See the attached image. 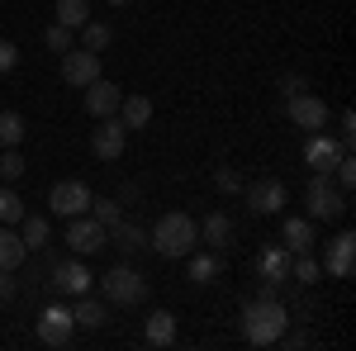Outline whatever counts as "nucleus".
<instances>
[{
    "label": "nucleus",
    "mask_w": 356,
    "mask_h": 351,
    "mask_svg": "<svg viewBox=\"0 0 356 351\" xmlns=\"http://www.w3.org/2000/svg\"><path fill=\"white\" fill-rule=\"evenodd\" d=\"M95 76H100V53H90V48H67V53H62V81L67 85L81 90V85H90Z\"/></svg>",
    "instance_id": "nucleus-11"
},
{
    "label": "nucleus",
    "mask_w": 356,
    "mask_h": 351,
    "mask_svg": "<svg viewBox=\"0 0 356 351\" xmlns=\"http://www.w3.org/2000/svg\"><path fill=\"white\" fill-rule=\"evenodd\" d=\"M280 238H285V252H290V256H295V252H314V223H309V218H285Z\"/></svg>",
    "instance_id": "nucleus-18"
},
{
    "label": "nucleus",
    "mask_w": 356,
    "mask_h": 351,
    "mask_svg": "<svg viewBox=\"0 0 356 351\" xmlns=\"http://www.w3.org/2000/svg\"><path fill=\"white\" fill-rule=\"evenodd\" d=\"M24 142V114L0 109V147H19Z\"/></svg>",
    "instance_id": "nucleus-26"
},
{
    "label": "nucleus",
    "mask_w": 356,
    "mask_h": 351,
    "mask_svg": "<svg viewBox=\"0 0 356 351\" xmlns=\"http://www.w3.org/2000/svg\"><path fill=\"white\" fill-rule=\"evenodd\" d=\"M110 5H129V0H110Z\"/></svg>",
    "instance_id": "nucleus-38"
},
{
    "label": "nucleus",
    "mask_w": 356,
    "mask_h": 351,
    "mask_svg": "<svg viewBox=\"0 0 356 351\" xmlns=\"http://www.w3.org/2000/svg\"><path fill=\"white\" fill-rule=\"evenodd\" d=\"M110 247H119V252H129V256H134V252L147 247V233H143L138 223H129V218H119V223L110 228Z\"/></svg>",
    "instance_id": "nucleus-23"
},
{
    "label": "nucleus",
    "mask_w": 356,
    "mask_h": 351,
    "mask_svg": "<svg viewBox=\"0 0 356 351\" xmlns=\"http://www.w3.org/2000/svg\"><path fill=\"white\" fill-rule=\"evenodd\" d=\"M195 243H200V223L191 214H162L152 223V233H147V247L166 256V261H181V256H191Z\"/></svg>",
    "instance_id": "nucleus-2"
},
{
    "label": "nucleus",
    "mask_w": 356,
    "mask_h": 351,
    "mask_svg": "<svg viewBox=\"0 0 356 351\" xmlns=\"http://www.w3.org/2000/svg\"><path fill=\"white\" fill-rule=\"evenodd\" d=\"M200 243H209L214 252H223V247L233 243V218L214 209V214H209L204 223H200Z\"/></svg>",
    "instance_id": "nucleus-17"
},
{
    "label": "nucleus",
    "mask_w": 356,
    "mask_h": 351,
    "mask_svg": "<svg viewBox=\"0 0 356 351\" xmlns=\"http://www.w3.org/2000/svg\"><path fill=\"white\" fill-rule=\"evenodd\" d=\"M72 33H76V28H67V24H53L48 28V33H43V43H48V53H67V48H76V38H72Z\"/></svg>",
    "instance_id": "nucleus-31"
},
{
    "label": "nucleus",
    "mask_w": 356,
    "mask_h": 351,
    "mask_svg": "<svg viewBox=\"0 0 356 351\" xmlns=\"http://www.w3.org/2000/svg\"><path fill=\"white\" fill-rule=\"evenodd\" d=\"M114 43V28L110 24H95V19H86L81 24V48H90V53H105Z\"/></svg>",
    "instance_id": "nucleus-27"
},
{
    "label": "nucleus",
    "mask_w": 356,
    "mask_h": 351,
    "mask_svg": "<svg viewBox=\"0 0 356 351\" xmlns=\"http://www.w3.org/2000/svg\"><path fill=\"white\" fill-rule=\"evenodd\" d=\"M318 266L328 270L332 280H352V266H356V233H352V228H342V233L332 238Z\"/></svg>",
    "instance_id": "nucleus-9"
},
{
    "label": "nucleus",
    "mask_w": 356,
    "mask_h": 351,
    "mask_svg": "<svg viewBox=\"0 0 356 351\" xmlns=\"http://www.w3.org/2000/svg\"><path fill=\"white\" fill-rule=\"evenodd\" d=\"M124 142H129V129L119 124V114H110V119H100V129L90 133V152H95L100 162H119V157H124Z\"/></svg>",
    "instance_id": "nucleus-10"
},
{
    "label": "nucleus",
    "mask_w": 356,
    "mask_h": 351,
    "mask_svg": "<svg viewBox=\"0 0 356 351\" xmlns=\"http://www.w3.org/2000/svg\"><path fill=\"white\" fill-rule=\"evenodd\" d=\"M100 290H105L110 304H143L147 299V275L134 266H110L100 275Z\"/></svg>",
    "instance_id": "nucleus-3"
},
{
    "label": "nucleus",
    "mask_w": 356,
    "mask_h": 351,
    "mask_svg": "<svg viewBox=\"0 0 356 351\" xmlns=\"http://www.w3.org/2000/svg\"><path fill=\"white\" fill-rule=\"evenodd\" d=\"M86 90V114L90 119H110V114H119V100H124V90L114 81H105V76H95L90 85H81Z\"/></svg>",
    "instance_id": "nucleus-12"
},
{
    "label": "nucleus",
    "mask_w": 356,
    "mask_h": 351,
    "mask_svg": "<svg viewBox=\"0 0 356 351\" xmlns=\"http://www.w3.org/2000/svg\"><path fill=\"white\" fill-rule=\"evenodd\" d=\"M19 176H24V157H19V147H5V152H0V181L15 186Z\"/></svg>",
    "instance_id": "nucleus-32"
},
{
    "label": "nucleus",
    "mask_w": 356,
    "mask_h": 351,
    "mask_svg": "<svg viewBox=\"0 0 356 351\" xmlns=\"http://www.w3.org/2000/svg\"><path fill=\"white\" fill-rule=\"evenodd\" d=\"M280 204H285V186L275 181V176H266V181H252L247 186V209L252 214H280Z\"/></svg>",
    "instance_id": "nucleus-13"
},
{
    "label": "nucleus",
    "mask_w": 356,
    "mask_h": 351,
    "mask_svg": "<svg viewBox=\"0 0 356 351\" xmlns=\"http://www.w3.org/2000/svg\"><path fill=\"white\" fill-rule=\"evenodd\" d=\"M219 190L223 195H238V190H243V176H238L233 166H219Z\"/></svg>",
    "instance_id": "nucleus-34"
},
{
    "label": "nucleus",
    "mask_w": 356,
    "mask_h": 351,
    "mask_svg": "<svg viewBox=\"0 0 356 351\" xmlns=\"http://www.w3.org/2000/svg\"><path fill=\"white\" fill-rule=\"evenodd\" d=\"M15 295H19V285H15V270L0 266V299H15Z\"/></svg>",
    "instance_id": "nucleus-36"
},
{
    "label": "nucleus",
    "mask_w": 356,
    "mask_h": 351,
    "mask_svg": "<svg viewBox=\"0 0 356 351\" xmlns=\"http://www.w3.org/2000/svg\"><path fill=\"white\" fill-rule=\"evenodd\" d=\"M285 114H290V124L295 129H309V133H318V129H328V105L318 100V95H285Z\"/></svg>",
    "instance_id": "nucleus-7"
},
{
    "label": "nucleus",
    "mask_w": 356,
    "mask_h": 351,
    "mask_svg": "<svg viewBox=\"0 0 356 351\" xmlns=\"http://www.w3.org/2000/svg\"><path fill=\"white\" fill-rule=\"evenodd\" d=\"M147 119H152V100L147 95H124L119 100V124L124 129H147Z\"/></svg>",
    "instance_id": "nucleus-19"
},
{
    "label": "nucleus",
    "mask_w": 356,
    "mask_h": 351,
    "mask_svg": "<svg viewBox=\"0 0 356 351\" xmlns=\"http://www.w3.org/2000/svg\"><path fill=\"white\" fill-rule=\"evenodd\" d=\"M19 218H24V199H19V190L5 181L0 186V223H19Z\"/></svg>",
    "instance_id": "nucleus-29"
},
{
    "label": "nucleus",
    "mask_w": 356,
    "mask_h": 351,
    "mask_svg": "<svg viewBox=\"0 0 356 351\" xmlns=\"http://www.w3.org/2000/svg\"><path fill=\"white\" fill-rule=\"evenodd\" d=\"M90 280H95V275H90L81 261H57L48 285H53L57 295H90Z\"/></svg>",
    "instance_id": "nucleus-14"
},
{
    "label": "nucleus",
    "mask_w": 356,
    "mask_h": 351,
    "mask_svg": "<svg viewBox=\"0 0 356 351\" xmlns=\"http://www.w3.org/2000/svg\"><path fill=\"white\" fill-rule=\"evenodd\" d=\"M15 62H19V48L10 38H0V72H15Z\"/></svg>",
    "instance_id": "nucleus-35"
},
{
    "label": "nucleus",
    "mask_w": 356,
    "mask_h": 351,
    "mask_svg": "<svg viewBox=\"0 0 356 351\" xmlns=\"http://www.w3.org/2000/svg\"><path fill=\"white\" fill-rule=\"evenodd\" d=\"M90 19V0H57V24L81 28Z\"/></svg>",
    "instance_id": "nucleus-28"
},
{
    "label": "nucleus",
    "mask_w": 356,
    "mask_h": 351,
    "mask_svg": "<svg viewBox=\"0 0 356 351\" xmlns=\"http://www.w3.org/2000/svg\"><path fill=\"white\" fill-rule=\"evenodd\" d=\"M24 238L15 233V223H0V266L5 270H15V266H24Z\"/></svg>",
    "instance_id": "nucleus-21"
},
{
    "label": "nucleus",
    "mask_w": 356,
    "mask_h": 351,
    "mask_svg": "<svg viewBox=\"0 0 356 351\" xmlns=\"http://www.w3.org/2000/svg\"><path fill=\"white\" fill-rule=\"evenodd\" d=\"M257 270H261V280L285 285V280H290V252H285V247H266V252L257 256Z\"/></svg>",
    "instance_id": "nucleus-16"
},
{
    "label": "nucleus",
    "mask_w": 356,
    "mask_h": 351,
    "mask_svg": "<svg viewBox=\"0 0 356 351\" xmlns=\"http://www.w3.org/2000/svg\"><path fill=\"white\" fill-rule=\"evenodd\" d=\"M223 275V256L219 252H191V280L195 285H214Z\"/></svg>",
    "instance_id": "nucleus-22"
},
{
    "label": "nucleus",
    "mask_w": 356,
    "mask_h": 351,
    "mask_svg": "<svg viewBox=\"0 0 356 351\" xmlns=\"http://www.w3.org/2000/svg\"><path fill=\"white\" fill-rule=\"evenodd\" d=\"M90 218L105 223V228H114V223L124 218V209H119V199H90Z\"/></svg>",
    "instance_id": "nucleus-33"
},
{
    "label": "nucleus",
    "mask_w": 356,
    "mask_h": 351,
    "mask_svg": "<svg viewBox=\"0 0 356 351\" xmlns=\"http://www.w3.org/2000/svg\"><path fill=\"white\" fill-rule=\"evenodd\" d=\"M19 223H24V233H19L24 247H29V252H43V247H48V218H43V214H24Z\"/></svg>",
    "instance_id": "nucleus-25"
},
{
    "label": "nucleus",
    "mask_w": 356,
    "mask_h": 351,
    "mask_svg": "<svg viewBox=\"0 0 356 351\" xmlns=\"http://www.w3.org/2000/svg\"><path fill=\"white\" fill-rule=\"evenodd\" d=\"M147 347H171L176 342V313H166V309H157V313H147Z\"/></svg>",
    "instance_id": "nucleus-20"
},
{
    "label": "nucleus",
    "mask_w": 356,
    "mask_h": 351,
    "mask_svg": "<svg viewBox=\"0 0 356 351\" xmlns=\"http://www.w3.org/2000/svg\"><path fill=\"white\" fill-rule=\"evenodd\" d=\"M309 218H342L347 214V190L328 181V171H314V181H309Z\"/></svg>",
    "instance_id": "nucleus-4"
},
{
    "label": "nucleus",
    "mask_w": 356,
    "mask_h": 351,
    "mask_svg": "<svg viewBox=\"0 0 356 351\" xmlns=\"http://www.w3.org/2000/svg\"><path fill=\"white\" fill-rule=\"evenodd\" d=\"M337 157H342V142H337V138H328L323 129L309 133V142H304V162L314 166V171H332Z\"/></svg>",
    "instance_id": "nucleus-15"
},
{
    "label": "nucleus",
    "mask_w": 356,
    "mask_h": 351,
    "mask_svg": "<svg viewBox=\"0 0 356 351\" xmlns=\"http://www.w3.org/2000/svg\"><path fill=\"white\" fill-rule=\"evenodd\" d=\"M90 186L86 181H57L53 190H48V209H53L57 218H76V214H86L90 209Z\"/></svg>",
    "instance_id": "nucleus-6"
},
{
    "label": "nucleus",
    "mask_w": 356,
    "mask_h": 351,
    "mask_svg": "<svg viewBox=\"0 0 356 351\" xmlns=\"http://www.w3.org/2000/svg\"><path fill=\"white\" fill-rule=\"evenodd\" d=\"M280 90H285V95H300V90H304V76H285V81H280Z\"/></svg>",
    "instance_id": "nucleus-37"
},
{
    "label": "nucleus",
    "mask_w": 356,
    "mask_h": 351,
    "mask_svg": "<svg viewBox=\"0 0 356 351\" xmlns=\"http://www.w3.org/2000/svg\"><path fill=\"white\" fill-rule=\"evenodd\" d=\"M290 275L300 280V285H318V275H323V266L309 256V252H295V266H290Z\"/></svg>",
    "instance_id": "nucleus-30"
},
{
    "label": "nucleus",
    "mask_w": 356,
    "mask_h": 351,
    "mask_svg": "<svg viewBox=\"0 0 356 351\" xmlns=\"http://www.w3.org/2000/svg\"><path fill=\"white\" fill-rule=\"evenodd\" d=\"M72 318H76V327H105V304L100 299H90V295H76V309H72Z\"/></svg>",
    "instance_id": "nucleus-24"
},
{
    "label": "nucleus",
    "mask_w": 356,
    "mask_h": 351,
    "mask_svg": "<svg viewBox=\"0 0 356 351\" xmlns=\"http://www.w3.org/2000/svg\"><path fill=\"white\" fill-rule=\"evenodd\" d=\"M285 332H290V309H285L280 299L257 295L243 309V337L252 342V347H275Z\"/></svg>",
    "instance_id": "nucleus-1"
},
{
    "label": "nucleus",
    "mask_w": 356,
    "mask_h": 351,
    "mask_svg": "<svg viewBox=\"0 0 356 351\" xmlns=\"http://www.w3.org/2000/svg\"><path fill=\"white\" fill-rule=\"evenodd\" d=\"M72 332H76V318H72L67 304H48V309L38 313V342H43V347H67Z\"/></svg>",
    "instance_id": "nucleus-8"
},
{
    "label": "nucleus",
    "mask_w": 356,
    "mask_h": 351,
    "mask_svg": "<svg viewBox=\"0 0 356 351\" xmlns=\"http://www.w3.org/2000/svg\"><path fill=\"white\" fill-rule=\"evenodd\" d=\"M62 243L72 247L76 256H90V252L110 247V228L95 223V218H86V214H76V218H67V238H62Z\"/></svg>",
    "instance_id": "nucleus-5"
}]
</instances>
